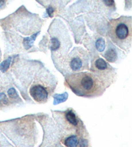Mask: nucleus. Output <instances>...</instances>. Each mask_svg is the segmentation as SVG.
I'll return each mask as SVG.
<instances>
[{"label": "nucleus", "instance_id": "nucleus-17", "mask_svg": "<svg viewBox=\"0 0 132 147\" xmlns=\"http://www.w3.org/2000/svg\"><path fill=\"white\" fill-rule=\"evenodd\" d=\"M46 12L48 13V14L50 17H52L54 12V9L52 7H48V9H46Z\"/></svg>", "mask_w": 132, "mask_h": 147}, {"label": "nucleus", "instance_id": "nucleus-13", "mask_svg": "<svg viewBox=\"0 0 132 147\" xmlns=\"http://www.w3.org/2000/svg\"><path fill=\"white\" fill-rule=\"evenodd\" d=\"M78 147H90L88 140L84 138H79Z\"/></svg>", "mask_w": 132, "mask_h": 147}, {"label": "nucleus", "instance_id": "nucleus-10", "mask_svg": "<svg viewBox=\"0 0 132 147\" xmlns=\"http://www.w3.org/2000/svg\"><path fill=\"white\" fill-rule=\"evenodd\" d=\"M96 47L99 52H103L106 47L104 39L102 38H100L97 39L96 42Z\"/></svg>", "mask_w": 132, "mask_h": 147}, {"label": "nucleus", "instance_id": "nucleus-1", "mask_svg": "<svg viewBox=\"0 0 132 147\" xmlns=\"http://www.w3.org/2000/svg\"><path fill=\"white\" fill-rule=\"evenodd\" d=\"M65 83L76 95L86 98L101 96L106 89L103 80L96 74L88 72L68 75L66 77Z\"/></svg>", "mask_w": 132, "mask_h": 147}, {"label": "nucleus", "instance_id": "nucleus-16", "mask_svg": "<svg viewBox=\"0 0 132 147\" xmlns=\"http://www.w3.org/2000/svg\"><path fill=\"white\" fill-rule=\"evenodd\" d=\"M8 94H9V96L10 97V98H15L18 97V94L16 93V92H15V89L13 88L9 89V91H8Z\"/></svg>", "mask_w": 132, "mask_h": 147}, {"label": "nucleus", "instance_id": "nucleus-18", "mask_svg": "<svg viewBox=\"0 0 132 147\" xmlns=\"http://www.w3.org/2000/svg\"><path fill=\"white\" fill-rule=\"evenodd\" d=\"M6 100H7V98H6V96L5 95V94L0 93V102L6 101Z\"/></svg>", "mask_w": 132, "mask_h": 147}, {"label": "nucleus", "instance_id": "nucleus-15", "mask_svg": "<svg viewBox=\"0 0 132 147\" xmlns=\"http://www.w3.org/2000/svg\"><path fill=\"white\" fill-rule=\"evenodd\" d=\"M103 4L108 7H113L115 6L114 0H102Z\"/></svg>", "mask_w": 132, "mask_h": 147}, {"label": "nucleus", "instance_id": "nucleus-8", "mask_svg": "<svg viewBox=\"0 0 132 147\" xmlns=\"http://www.w3.org/2000/svg\"><path fill=\"white\" fill-rule=\"evenodd\" d=\"M104 57L109 62H115L117 60V55L115 50L113 48H110L108 51L105 52Z\"/></svg>", "mask_w": 132, "mask_h": 147}, {"label": "nucleus", "instance_id": "nucleus-9", "mask_svg": "<svg viewBox=\"0 0 132 147\" xmlns=\"http://www.w3.org/2000/svg\"><path fill=\"white\" fill-rule=\"evenodd\" d=\"M54 105H57L63 102H65L68 98V94L65 92L62 94H55L54 97Z\"/></svg>", "mask_w": 132, "mask_h": 147}, {"label": "nucleus", "instance_id": "nucleus-12", "mask_svg": "<svg viewBox=\"0 0 132 147\" xmlns=\"http://www.w3.org/2000/svg\"><path fill=\"white\" fill-rule=\"evenodd\" d=\"M0 147H14L0 132Z\"/></svg>", "mask_w": 132, "mask_h": 147}, {"label": "nucleus", "instance_id": "nucleus-3", "mask_svg": "<svg viewBox=\"0 0 132 147\" xmlns=\"http://www.w3.org/2000/svg\"><path fill=\"white\" fill-rule=\"evenodd\" d=\"M68 67L72 72L88 69V57L86 52L81 48L75 49L68 56Z\"/></svg>", "mask_w": 132, "mask_h": 147}, {"label": "nucleus", "instance_id": "nucleus-4", "mask_svg": "<svg viewBox=\"0 0 132 147\" xmlns=\"http://www.w3.org/2000/svg\"><path fill=\"white\" fill-rule=\"evenodd\" d=\"M30 94L34 101L39 103L46 102L48 98V92L43 85L36 84L31 86L30 88Z\"/></svg>", "mask_w": 132, "mask_h": 147}, {"label": "nucleus", "instance_id": "nucleus-5", "mask_svg": "<svg viewBox=\"0 0 132 147\" xmlns=\"http://www.w3.org/2000/svg\"><path fill=\"white\" fill-rule=\"evenodd\" d=\"M64 123H65V126L67 127V129L69 128L70 130L74 129L77 130L78 129H81L80 125L81 124V121L79 117L77 116L75 113L72 110H68L64 112Z\"/></svg>", "mask_w": 132, "mask_h": 147}, {"label": "nucleus", "instance_id": "nucleus-7", "mask_svg": "<svg viewBox=\"0 0 132 147\" xmlns=\"http://www.w3.org/2000/svg\"><path fill=\"white\" fill-rule=\"evenodd\" d=\"M79 138L77 136L71 135L65 138L62 143L66 147H78Z\"/></svg>", "mask_w": 132, "mask_h": 147}, {"label": "nucleus", "instance_id": "nucleus-2", "mask_svg": "<svg viewBox=\"0 0 132 147\" xmlns=\"http://www.w3.org/2000/svg\"><path fill=\"white\" fill-rule=\"evenodd\" d=\"M109 36L115 45L125 51L131 45V18L122 16L112 20L109 24Z\"/></svg>", "mask_w": 132, "mask_h": 147}, {"label": "nucleus", "instance_id": "nucleus-14", "mask_svg": "<svg viewBox=\"0 0 132 147\" xmlns=\"http://www.w3.org/2000/svg\"><path fill=\"white\" fill-rule=\"evenodd\" d=\"M10 58H9V59H7V61H4L3 63H1L0 65V70H3V71H5L7 69L8 67L9 66L10 64Z\"/></svg>", "mask_w": 132, "mask_h": 147}, {"label": "nucleus", "instance_id": "nucleus-19", "mask_svg": "<svg viewBox=\"0 0 132 147\" xmlns=\"http://www.w3.org/2000/svg\"><path fill=\"white\" fill-rule=\"evenodd\" d=\"M7 0H0V9H2L4 5L6 3Z\"/></svg>", "mask_w": 132, "mask_h": 147}, {"label": "nucleus", "instance_id": "nucleus-6", "mask_svg": "<svg viewBox=\"0 0 132 147\" xmlns=\"http://www.w3.org/2000/svg\"><path fill=\"white\" fill-rule=\"evenodd\" d=\"M94 67L95 69L99 73L104 72L105 71L110 72V70H111V67L110 65L101 57H98L97 59L95 60Z\"/></svg>", "mask_w": 132, "mask_h": 147}, {"label": "nucleus", "instance_id": "nucleus-11", "mask_svg": "<svg viewBox=\"0 0 132 147\" xmlns=\"http://www.w3.org/2000/svg\"><path fill=\"white\" fill-rule=\"evenodd\" d=\"M61 43L60 41L57 38L53 37L51 39V49L52 51H56L59 50L60 48Z\"/></svg>", "mask_w": 132, "mask_h": 147}]
</instances>
